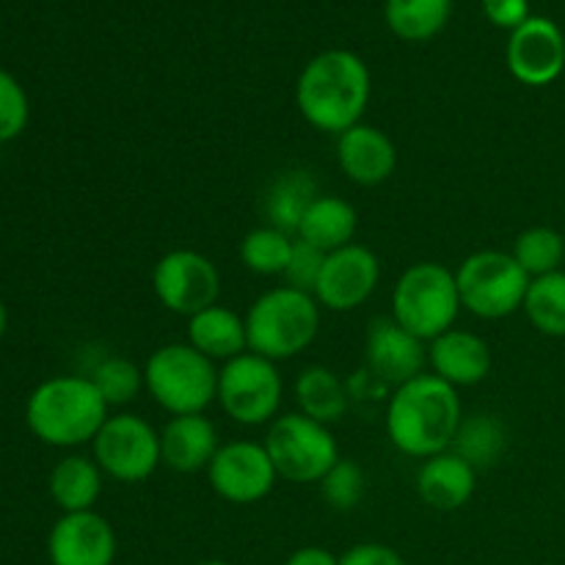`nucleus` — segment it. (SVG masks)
<instances>
[{
  "label": "nucleus",
  "instance_id": "nucleus-1",
  "mask_svg": "<svg viewBox=\"0 0 565 565\" xmlns=\"http://www.w3.org/2000/svg\"><path fill=\"white\" fill-rule=\"evenodd\" d=\"M461 397L439 375L423 373L397 386L386 403V436L412 458H430L450 450L461 425Z\"/></svg>",
  "mask_w": 565,
  "mask_h": 565
},
{
  "label": "nucleus",
  "instance_id": "nucleus-2",
  "mask_svg": "<svg viewBox=\"0 0 565 565\" xmlns=\"http://www.w3.org/2000/svg\"><path fill=\"white\" fill-rule=\"evenodd\" d=\"M370 70L351 50H329L303 66L296 103L303 119L323 132L351 130L370 103Z\"/></svg>",
  "mask_w": 565,
  "mask_h": 565
},
{
  "label": "nucleus",
  "instance_id": "nucleus-3",
  "mask_svg": "<svg viewBox=\"0 0 565 565\" xmlns=\"http://www.w3.org/2000/svg\"><path fill=\"white\" fill-rule=\"evenodd\" d=\"M108 419V403L88 375H55L42 381L25 403V423L42 445L81 447L97 439Z\"/></svg>",
  "mask_w": 565,
  "mask_h": 565
},
{
  "label": "nucleus",
  "instance_id": "nucleus-4",
  "mask_svg": "<svg viewBox=\"0 0 565 565\" xmlns=\"http://www.w3.org/2000/svg\"><path fill=\"white\" fill-rule=\"evenodd\" d=\"M320 329V303L292 287L263 292L246 312L248 351L270 362H287L307 351Z\"/></svg>",
  "mask_w": 565,
  "mask_h": 565
},
{
  "label": "nucleus",
  "instance_id": "nucleus-5",
  "mask_svg": "<svg viewBox=\"0 0 565 565\" xmlns=\"http://www.w3.org/2000/svg\"><path fill=\"white\" fill-rule=\"evenodd\" d=\"M143 384L171 417L204 414L210 403L218 401V367L188 342L160 345L143 364Z\"/></svg>",
  "mask_w": 565,
  "mask_h": 565
},
{
  "label": "nucleus",
  "instance_id": "nucleus-6",
  "mask_svg": "<svg viewBox=\"0 0 565 565\" xmlns=\"http://www.w3.org/2000/svg\"><path fill=\"white\" fill-rule=\"evenodd\" d=\"M461 312L456 274L439 263H417L397 279L392 318L419 340L434 342L456 326Z\"/></svg>",
  "mask_w": 565,
  "mask_h": 565
},
{
  "label": "nucleus",
  "instance_id": "nucleus-7",
  "mask_svg": "<svg viewBox=\"0 0 565 565\" xmlns=\"http://www.w3.org/2000/svg\"><path fill=\"white\" fill-rule=\"evenodd\" d=\"M530 276L522 265L505 252H475L456 270L461 307L475 318L502 320L524 309L530 290Z\"/></svg>",
  "mask_w": 565,
  "mask_h": 565
},
{
  "label": "nucleus",
  "instance_id": "nucleus-8",
  "mask_svg": "<svg viewBox=\"0 0 565 565\" xmlns=\"http://www.w3.org/2000/svg\"><path fill=\"white\" fill-rule=\"evenodd\" d=\"M263 445L274 461L276 475L290 483H320L340 461V447L329 425L301 412L276 417Z\"/></svg>",
  "mask_w": 565,
  "mask_h": 565
},
{
  "label": "nucleus",
  "instance_id": "nucleus-9",
  "mask_svg": "<svg viewBox=\"0 0 565 565\" xmlns=\"http://www.w3.org/2000/svg\"><path fill=\"white\" fill-rule=\"evenodd\" d=\"M285 384L276 362L246 351L218 370V403L237 425L274 423L279 414Z\"/></svg>",
  "mask_w": 565,
  "mask_h": 565
},
{
  "label": "nucleus",
  "instance_id": "nucleus-10",
  "mask_svg": "<svg viewBox=\"0 0 565 565\" xmlns=\"http://www.w3.org/2000/svg\"><path fill=\"white\" fill-rule=\"evenodd\" d=\"M94 445V461L119 483H141L160 467V434L138 414L105 419Z\"/></svg>",
  "mask_w": 565,
  "mask_h": 565
},
{
  "label": "nucleus",
  "instance_id": "nucleus-11",
  "mask_svg": "<svg viewBox=\"0 0 565 565\" xmlns=\"http://www.w3.org/2000/svg\"><path fill=\"white\" fill-rule=\"evenodd\" d=\"M152 290L169 312L193 318L215 307L221 296V274L215 263L193 248H177L154 263Z\"/></svg>",
  "mask_w": 565,
  "mask_h": 565
},
{
  "label": "nucleus",
  "instance_id": "nucleus-12",
  "mask_svg": "<svg viewBox=\"0 0 565 565\" xmlns=\"http://www.w3.org/2000/svg\"><path fill=\"white\" fill-rule=\"evenodd\" d=\"M210 489L232 505H254L274 491L276 475L268 450L259 441L221 445L207 467Z\"/></svg>",
  "mask_w": 565,
  "mask_h": 565
},
{
  "label": "nucleus",
  "instance_id": "nucleus-13",
  "mask_svg": "<svg viewBox=\"0 0 565 565\" xmlns=\"http://www.w3.org/2000/svg\"><path fill=\"white\" fill-rule=\"evenodd\" d=\"M381 279V263L367 246H342L326 254L323 274L315 287V301L331 312L359 309L375 292Z\"/></svg>",
  "mask_w": 565,
  "mask_h": 565
},
{
  "label": "nucleus",
  "instance_id": "nucleus-14",
  "mask_svg": "<svg viewBox=\"0 0 565 565\" xmlns=\"http://www.w3.org/2000/svg\"><path fill=\"white\" fill-rule=\"evenodd\" d=\"M508 70L524 86H550L565 70V36L557 22L546 17H530L511 31L508 42Z\"/></svg>",
  "mask_w": 565,
  "mask_h": 565
},
{
  "label": "nucleus",
  "instance_id": "nucleus-15",
  "mask_svg": "<svg viewBox=\"0 0 565 565\" xmlns=\"http://www.w3.org/2000/svg\"><path fill=\"white\" fill-rule=\"evenodd\" d=\"M364 359H367L364 373L397 390L423 375V367L428 364V348L419 337L403 329L395 318H375L370 320L367 337H364Z\"/></svg>",
  "mask_w": 565,
  "mask_h": 565
},
{
  "label": "nucleus",
  "instance_id": "nucleus-16",
  "mask_svg": "<svg viewBox=\"0 0 565 565\" xmlns=\"http://www.w3.org/2000/svg\"><path fill=\"white\" fill-rule=\"evenodd\" d=\"M50 565H114L116 533L97 511L64 513L47 535Z\"/></svg>",
  "mask_w": 565,
  "mask_h": 565
},
{
  "label": "nucleus",
  "instance_id": "nucleus-17",
  "mask_svg": "<svg viewBox=\"0 0 565 565\" xmlns=\"http://www.w3.org/2000/svg\"><path fill=\"white\" fill-rule=\"evenodd\" d=\"M337 160L348 180L375 188L395 174L397 149L384 130L359 121L351 130L337 136Z\"/></svg>",
  "mask_w": 565,
  "mask_h": 565
},
{
  "label": "nucleus",
  "instance_id": "nucleus-18",
  "mask_svg": "<svg viewBox=\"0 0 565 565\" xmlns=\"http://www.w3.org/2000/svg\"><path fill=\"white\" fill-rule=\"evenodd\" d=\"M218 447V430L204 414L171 417L160 430V461L180 475L207 472Z\"/></svg>",
  "mask_w": 565,
  "mask_h": 565
},
{
  "label": "nucleus",
  "instance_id": "nucleus-19",
  "mask_svg": "<svg viewBox=\"0 0 565 565\" xmlns=\"http://www.w3.org/2000/svg\"><path fill=\"white\" fill-rule=\"evenodd\" d=\"M428 364L434 367V375L456 390L475 386L491 373L489 342L475 331L450 329L430 342Z\"/></svg>",
  "mask_w": 565,
  "mask_h": 565
},
{
  "label": "nucleus",
  "instance_id": "nucleus-20",
  "mask_svg": "<svg viewBox=\"0 0 565 565\" xmlns=\"http://www.w3.org/2000/svg\"><path fill=\"white\" fill-rule=\"evenodd\" d=\"M475 489H478V469L452 450L425 458L417 472L419 500L434 511H458L472 500Z\"/></svg>",
  "mask_w": 565,
  "mask_h": 565
},
{
  "label": "nucleus",
  "instance_id": "nucleus-21",
  "mask_svg": "<svg viewBox=\"0 0 565 565\" xmlns=\"http://www.w3.org/2000/svg\"><path fill=\"white\" fill-rule=\"evenodd\" d=\"M188 345L196 348L210 362H232L248 351L246 318L230 307H207L188 318Z\"/></svg>",
  "mask_w": 565,
  "mask_h": 565
},
{
  "label": "nucleus",
  "instance_id": "nucleus-22",
  "mask_svg": "<svg viewBox=\"0 0 565 565\" xmlns=\"http://www.w3.org/2000/svg\"><path fill=\"white\" fill-rule=\"evenodd\" d=\"M356 226L359 215L351 202L340 196H318L303 213L296 237L320 248V252L331 254L342 246H351Z\"/></svg>",
  "mask_w": 565,
  "mask_h": 565
},
{
  "label": "nucleus",
  "instance_id": "nucleus-23",
  "mask_svg": "<svg viewBox=\"0 0 565 565\" xmlns=\"http://www.w3.org/2000/svg\"><path fill=\"white\" fill-rule=\"evenodd\" d=\"M103 469L94 458L66 456L50 472V497L64 513L94 511L103 494Z\"/></svg>",
  "mask_w": 565,
  "mask_h": 565
},
{
  "label": "nucleus",
  "instance_id": "nucleus-24",
  "mask_svg": "<svg viewBox=\"0 0 565 565\" xmlns=\"http://www.w3.org/2000/svg\"><path fill=\"white\" fill-rule=\"evenodd\" d=\"M296 401L301 414L323 425H331L340 423L348 414L351 390L342 384L334 370L323 367V364H309L296 379Z\"/></svg>",
  "mask_w": 565,
  "mask_h": 565
},
{
  "label": "nucleus",
  "instance_id": "nucleus-25",
  "mask_svg": "<svg viewBox=\"0 0 565 565\" xmlns=\"http://www.w3.org/2000/svg\"><path fill=\"white\" fill-rule=\"evenodd\" d=\"M318 182L309 171L292 169L276 177L270 188L265 191V215H268V226L287 232L296 237L298 226H301L303 213L309 204L318 199Z\"/></svg>",
  "mask_w": 565,
  "mask_h": 565
},
{
  "label": "nucleus",
  "instance_id": "nucleus-26",
  "mask_svg": "<svg viewBox=\"0 0 565 565\" xmlns=\"http://www.w3.org/2000/svg\"><path fill=\"white\" fill-rule=\"evenodd\" d=\"M450 450L458 452L467 463H472L475 469H489L508 450V428L494 414L463 417Z\"/></svg>",
  "mask_w": 565,
  "mask_h": 565
},
{
  "label": "nucleus",
  "instance_id": "nucleus-27",
  "mask_svg": "<svg viewBox=\"0 0 565 565\" xmlns=\"http://www.w3.org/2000/svg\"><path fill=\"white\" fill-rule=\"evenodd\" d=\"M452 0H386V25L406 42L434 39L450 20Z\"/></svg>",
  "mask_w": 565,
  "mask_h": 565
},
{
  "label": "nucleus",
  "instance_id": "nucleus-28",
  "mask_svg": "<svg viewBox=\"0 0 565 565\" xmlns=\"http://www.w3.org/2000/svg\"><path fill=\"white\" fill-rule=\"evenodd\" d=\"M524 312L541 334L565 337V270L530 281Z\"/></svg>",
  "mask_w": 565,
  "mask_h": 565
},
{
  "label": "nucleus",
  "instance_id": "nucleus-29",
  "mask_svg": "<svg viewBox=\"0 0 565 565\" xmlns=\"http://www.w3.org/2000/svg\"><path fill=\"white\" fill-rule=\"evenodd\" d=\"M296 237L276 226H257L241 243V259L257 276H285Z\"/></svg>",
  "mask_w": 565,
  "mask_h": 565
},
{
  "label": "nucleus",
  "instance_id": "nucleus-30",
  "mask_svg": "<svg viewBox=\"0 0 565 565\" xmlns=\"http://www.w3.org/2000/svg\"><path fill=\"white\" fill-rule=\"evenodd\" d=\"M513 259L530 279L555 274L565 259V237L552 226H530L513 243Z\"/></svg>",
  "mask_w": 565,
  "mask_h": 565
},
{
  "label": "nucleus",
  "instance_id": "nucleus-31",
  "mask_svg": "<svg viewBox=\"0 0 565 565\" xmlns=\"http://www.w3.org/2000/svg\"><path fill=\"white\" fill-rule=\"evenodd\" d=\"M88 379L97 386V392L108 403V408L125 406V403L136 401L141 395V390H147V384H143V367H138L136 362H130L125 356L103 359L99 364H94Z\"/></svg>",
  "mask_w": 565,
  "mask_h": 565
},
{
  "label": "nucleus",
  "instance_id": "nucleus-32",
  "mask_svg": "<svg viewBox=\"0 0 565 565\" xmlns=\"http://www.w3.org/2000/svg\"><path fill=\"white\" fill-rule=\"evenodd\" d=\"M320 497L329 502L334 511H353L359 502L364 500V489H367V480H364L362 467L351 458H340L334 467L326 472V478L320 480Z\"/></svg>",
  "mask_w": 565,
  "mask_h": 565
},
{
  "label": "nucleus",
  "instance_id": "nucleus-33",
  "mask_svg": "<svg viewBox=\"0 0 565 565\" xmlns=\"http://www.w3.org/2000/svg\"><path fill=\"white\" fill-rule=\"evenodd\" d=\"M31 119V103L22 83L6 70H0V143H9L25 132Z\"/></svg>",
  "mask_w": 565,
  "mask_h": 565
},
{
  "label": "nucleus",
  "instance_id": "nucleus-34",
  "mask_svg": "<svg viewBox=\"0 0 565 565\" xmlns=\"http://www.w3.org/2000/svg\"><path fill=\"white\" fill-rule=\"evenodd\" d=\"M323 263H326V252H320V248L309 246L307 241H298L296 237L290 263H287V270H285L287 287L315 296V287H318L320 274H323Z\"/></svg>",
  "mask_w": 565,
  "mask_h": 565
},
{
  "label": "nucleus",
  "instance_id": "nucleus-35",
  "mask_svg": "<svg viewBox=\"0 0 565 565\" xmlns=\"http://www.w3.org/2000/svg\"><path fill=\"white\" fill-rule=\"evenodd\" d=\"M483 11L497 28L516 31L530 20V0H483Z\"/></svg>",
  "mask_w": 565,
  "mask_h": 565
},
{
  "label": "nucleus",
  "instance_id": "nucleus-36",
  "mask_svg": "<svg viewBox=\"0 0 565 565\" xmlns=\"http://www.w3.org/2000/svg\"><path fill=\"white\" fill-rule=\"evenodd\" d=\"M340 565H406V561L386 544H356L340 557Z\"/></svg>",
  "mask_w": 565,
  "mask_h": 565
},
{
  "label": "nucleus",
  "instance_id": "nucleus-37",
  "mask_svg": "<svg viewBox=\"0 0 565 565\" xmlns=\"http://www.w3.org/2000/svg\"><path fill=\"white\" fill-rule=\"evenodd\" d=\"M285 565H340V557H334L323 546H303V550L292 552Z\"/></svg>",
  "mask_w": 565,
  "mask_h": 565
},
{
  "label": "nucleus",
  "instance_id": "nucleus-38",
  "mask_svg": "<svg viewBox=\"0 0 565 565\" xmlns=\"http://www.w3.org/2000/svg\"><path fill=\"white\" fill-rule=\"evenodd\" d=\"M6 329H9V309H6V303L0 301V340L6 337Z\"/></svg>",
  "mask_w": 565,
  "mask_h": 565
},
{
  "label": "nucleus",
  "instance_id": "nucleus-39",
  "mask_svg": "<svg viewBox=\"0 0 565 565\" xmlns=\"http://www.w3.org/2000/svg\"><path fill=\"white\" fill-rule=\"evenodd\" d=\"M199 565H232V563H226V561H202Z\"/></svg>",
  "mask_w": 565,
  "mask_h": 565
}]
</instances>
